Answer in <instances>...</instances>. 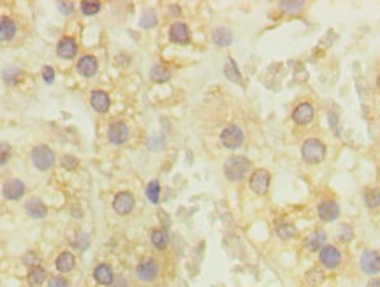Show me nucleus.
<instances>
[{"label":"nucleus","mask_w":380,"mask_h":287,"mask_svg":"<svg viewBox=\"0 0 380 287\" xmlns=\"http://www.w3.org/2000/svg\"><path fill=\"white\" fill-rule=\"evenodd\" d=\"M32 162L39 171H48L55 162V154L46 145H37L32 150Z\"/></svg>","instance_id":"4"},{"label":"nucleus","mask_w":380,"mask_h":287,"mask_svg":"<svg viewBox=\"0 0 380 287\" xmlns=\"http://www.w3.org/2000/svg\"><path fill=\"white\" fill-rule=\"evenodd\" d=\"M296 227L292 224H282L276 227V235L278 238H282V240H292V238L296 236Z\"/></svg>","instance_id":"32"},{"label":"nucleus","mask_w":380,"mask_h":287,"mask_svg":"<svg viewBox=\"0 0 380 287\" xmlns=\"http://www.w3.org/2000/svg\"><path fill=\"white\" fill-rule=\"evenodd\" d=\"M39 262H41V259H39V256H37L35 252H27L23 256V264L25 266H30V268H35V266H39Z\"/></svg>","instance_id":"37"},{"label":"nucleus","mask_w":380,"mask_h":287,"mask_svg":"<svg viewBox=\"0 0 380 287\" xmlns=\"http://www.w3.org/2000/svg\"><path fill=\"white\" fill-rule=\"evenodd\" d=\"M76 67H78V72H80L81 76L92 78V76H95V72H97L99 64H97V60H95V56L85 55V56H81V59H80V62H78Z\"/></svg>","instance_id":"16"},{"label":"nucleus","mask_w":380,"mask_h":287,"mask_svg":"<svg viewBox=\"0 0 380 287\" xmlns=\"http://www.w3.org/2000/svg\"><path fill=\"white\" fill-rule=\"evenodd\" d=\"M341 259H344L341 252L336 247H333V245H326V247L319 252V261L326 270L338 268V266L341 264Z\"/></svg>","instance_id":"8"},{"label":"nucleus","mask_w":380,"mask_h":287,"mask_svg":"<svg viewBox=\"0 0 380 287\" xmlns=\"http://www.w3.org/2000/svg\"><path fill=\"white\" fill-rule=\"evenodd\" d=\"M93 278L99 282L101 285H111L115 280V275H113V270H111L109 264H106V262H101V264L95 266L93 270Z\"/></svg>","instance_id":"17"},{"label":"nucleus","mask_w":380,"mask_h":287,"mask_svg":"<svg viewBox=\"0 0 380 287\" xmlns=\"http://www.w3.org/2000/svg\"><path fill=\"white\" fill-rule=\"evenodd\" d=\"M159 273H160V262L154 256L144 257L138 264V268H136V277H138V280L144 282V284H150V282L157 280Z\"/></svg>","instance_id":"3"},{"label":"nucleus","mask_w":380,"mask_h":287,"mask_svg":"<svg viewBox=\"0 0 380 287\" xmlns=\"http://www.w3.org/2000/svg\"><path fill=\"white\" fill-rule=\"evenodd\" d=\"M224 74L227 76V80L234 81V83H241V72H239L236 62L233 59H229L224 65Z\"/></svg>","instance_id":"26"},{"label":"nucleus","mask_w":380,"mask_h":287,"mask_svg":"<svg viewBox=\"0 0 380 287\" xmlns=\"http://www.w3.org/2000/svg\"><path fill=\"white\" fill-rule=\"evenodd\" d=\"M113 208L118 215H129L134 210V196L130 192H120L113 201Z\"/></svg>","instance_id":"12"},{"label":"nucleus","mask_w":380,"mask_h":287,"mask_svg":"<svg viewBox=\"0 0 380 287\" xmlns=\"http://www.w3.org/2000/svg\"><path fill=\"white\" fill-rule=\"evenodd\" d=\"M352 236H354V229L350 227V225H341L340 229H338V238H340L341 241H350L352 240Z\"/></svg>","instance_id":"36"},{"label":"nucleus","mask_w":380,"mask_h":287,"mask_svg":"<svg viewBox=\"0 0 380 287\" xmlns=\"http://www.w3.org/2000/svg\"><path fill=\"white\" fill-rule=\"evenodd\" d=\"M56 53H59L60 59H65V60H71L76 56L78 53V44L76 41L72 37H64L59 43V46H56Z\"/></svg>","instance_id":"18"},{"label":"nucleus","mask_w":380,"mask_h":287,"mask_svg":"<svg viewBox=\"0 0 380 287\" xmlns=\"http://www.w3.org/2000/svg\"><path fill=\"white\" fill-rule=\"evenodd\" d=\"M150 78L154 81H157V83H166L169 78H171V72H169V69L164 67L162 64H157V65H154V67H151Z\"/></svg>","instance_id":"27"},{"label":"nucleus","mask_w":380,"mask_h":287,"mask_svg":"<svg viewBox=\"0 0 380 287\" xmlns=\"http://www.w3.org/2000/svg\"><path fill=\"white\" fill-rule=\"evenodd\" d=\"M313 117H315V108L310 102H299L292 111V120L297 125H308L312 124Z\"/></svg>","instance_id":"10"},{"label":"nucleus","mask_w":380,"mask_h":287,"mask_svg":"<svg viewBox=\"0 0 380 287\" xmlns=\"http://www.w3.org/2000/svg\"><path fill=\"white\" fill-rule=\"evenodd\" d=\"M43 78L46 83H51L53 80H55V71H53V67H49V65H46V67L43 69Z\"/></svg>","instance_id":"40"},{"label":"nucleus","mask_w":380,"mask_h":287,"mask_svg":"<svg viewBox=\"0 0 380 287\" xmlns=\"http://www.w3.org/2000/svg\"><path fill=\"white\" fill-rule=\"evenodd\" d=\"M90 104L97 113H106L111 106L109 95L104 92V90H93L92 95H90Z\"/></svg>","instance_id":"15"},{"label":"nucleus","mask_w":380,"mask_h":287,"mask_svg":"<svg viewBox=\"0 0 380 287\" xmlns=\"http://www.w3.org/2000/svg\"><path fill=\"white\" fill-rule=\"evenodd\" d=\"M326 154H328V148L326 145L317 138H310L303 143L301 146V157H303L305 162L308 164H322L326 159Z\"/></svg>","instance_id":"2"},{"label":"nucleus","mask_w":380,"mask_h":287,"mask_svg":"<svg viewBox=\"0 0 380 287\" xmlns=\"http://www.w3.org/2000/svg\"><path fill=\"white\" fill-rule=\"evenodd\" d=\"M2 194H4V198L11 199V201L20 199L25 194V183L22 182V180H16V178L7 180L2 187Z\"/></svg>","instance_id":"14"},{"label":"nucleus","mask_w":380,"mask_h":287,"mask_svg":"<svg viewBox=\"0 0 380 287\" xmlns=\"http://www.w3.org/2000/svg\"><path fill=\"white\" fill-rule=\"evenodd\" d=\"M326 240H328V236H326L324 231H315L312 233V236L307 240V248L310 252H317V250H322L326 247Z\"/></svg>","instance_id":"23"},{"label":"nucleus","mask_w":380,"mask_h":287,"mask_svg":"<svg viewBox=\"0 0 380 287\" xmlns=\"http://www.w3.org/2000/svg\"><path fill=\"white\" fill-rule=\"evenodd\" d=\"M46 280H48V272L43 268V266L30 268V272H28V275H27V282L30 287H41Z\"/></svg>","instance_id":"20"},{"label":"nucleus","mask_w":380,"mask_h":287,"mask_svg":"<svg viewBox=\"0 0 380 287\" xmlns=\"http://www.w3.org/2000/svg\"><path fill=\"white\" fill-rule=\"evenodd\" d=\"M101 11V4L99 2H81V13L86 16H93Z\"/></svg>","instance_id":"33"},{"label":"nucleus","mask_w":380,"mask_h":287,"mask_svg":"<svg viewBox=\"0 0 380 287\" xmlns=\"http://www.w3.org/2000/svg\"><path fill=\"white\" fill-rule=\"evenodd\" d=\"M155 25H157V13L154 9L144 11L141 20H139V27H141V28H151Z\"/></svg>","instance_id":"30"},{"label":"nucleus","mask_w":380,"mask_h":287,"mask_svg":"<svg viewBox=\"0 0 380 287\" xmlns=\"http://www.w3.org/2000/svg\"><path fill=\"white\" fill-rule=\"evenodd\" d=\"M271 185V175L268 169H255L250 176V188L257 196H264L270 190Z\"/></svg>","instance_id":"6"},{"label":"nucleus","mask_w":380,"mask_h":287,"mask_svg":"<svg viewBox=\"0 0 380 287\" xmlns=\"http://www.w3.org/2000/svg\"><path fill=\"white\" fill-rule=\"evenodd\" d=\"M129 136H130L129 125L122 120L113 122V124L109 125V129H107V139H109L113 145H123V143L129 141Z\"/></svg>","instance_id":"9"},{"label":"nucleus","mask_w":380,"mask_h":287,"mask_svg":"<svg viewBox=\"0 0 380 287\" xmlns=\"http://www.w3.org/2000/svg\"><path fill=\"white\" fill-rule=\"evenodd\" d=\"M109 287H130V285H129V282H127V278H123V277H115L113 284H111Z\"/></svg>","instance_id":"41"},{"label":"nucleus","mask_w":380,"mask_h":287,"mask_svg":"<svg viewBox=\"0 0 380 287\" xmlns=\"http://www.w3.org/2000/svg\"><path fill=\"white\" fill-rule=\"evenodd\" d=\"M4 78H6L7 83H18V81L23 78V72L20 71V69H16V67H11V69H7V71L4 72Z\"/></svg>","instance_id":"34"},{"label":"nucleus","mask_w":380,"mask_h":287,"mask_svg":"<svg viewBox=\"0 0 380 287\" xmlns=\"http://www.w3.org/2000/svg\"><path fill=\"white\" fill-rule=\"evenodd\" d=\"M16 35V23L11 18H0V41H9Z\"/></svg>","instance_id":"25"},{"label":"nucleus","mask_w":380,"mask_h":287,"mask_svg":"<svg viewBox=\"0 0 380 287\" xmlns=\"http://www.w3.org/2000/svg\"><path fill=\"white\" fill-rule=\"evenodd\" d=\"M60 11H62V14H72L74 6L71 2H60Z\"/></svg>","instance_id":"42"},{"label":"nucleus","mask_w":380,"mask_h":287,"mask_svg":"<svg viewBox=\"0 0 380 287\" xmlns=\"http://www.w3.org/2000/svg\"><path fill=\"white\" fill-rule=\"evenodd\" d=\"M74 264H76V259H74V256L71 252L59 254V257H56V261H55V266L60 273H69L74 268Z\"/></svg>","instance_id":"21"},{"label":"nucleus","mask_w":380,"mask_h":287,"mask_svg":"<svg viewBox=\"0 0 380 287\" xmlns=\"http://www.w3.org/2000/svg\"><path fill=\"white\" fill-rule=\"evenodd\" d=\"M366 287H380V278H378V277L370 278L368 284H366Z\"/></svg>","instance_id":"43"},{"label":"nucleus","mask_w":380,"mask_h":287,"mask_svg":"<svg viewBox=\"0 0 380 287\" xmlns=\"http://www.w3.org/2000/svg\"><path fill=\"white\" fill-rule=\"evenodd\" d=\"M365 204L370 208V210H375V208L380 206V190L378 188H371L365 194Z\"/></svg>","instance_id":"28"},{"label":"nucleus","mask_w":380,"mask_h":287,"mask_svg":"<svg viewBox=\"0 0 380 287\" xmlns=\"http://www.w3.org/2000/svg\"><path fill=\"white\" fill-rule=\"evenodd\" d=\"M317 213H319L322 222H333V220H336L340 217V204L334 199H326L319 203Z\"/></svg>","instance_id":"11"},{"label":"nucleus","mask_w":380,"mask_h":287,"mask_svg":"<svg viewBox=\"0 0 380 287\" xmlns=\"http://www.w3.org/2000/svg\"><path fill=\"white\" fill-rule=\"evenodd\" d=\"M146 198L150 199L154 204H157L160 201V185H159V182H157V180H154V182L148 183V187H146Z\"/></svg>","instance_id":"31"},{"label":"nucleus","mask_w":380,"mask_h":287,"mask_svg":"<svg viewBox=\"0 0 380 287\" xmlns=\"http://www.w3.org/2000/svg\"><path fill=\"white\" fill-rule=\"evenodd\" d=\"M25 210H27V213L32 217V219H44L46 213H48V208L44 206V203L39 198L28 199L27 204H25Z\"/></svg>","instance_id":"19"},{"label":"nucleus","mask_w":380,"mask_h":287,"mask_svg":"<svg viewBox=\"0 0 380 287\" xmlns=\"http://www.w3.org/2000/svg\"><path fill=\"white\" fill-rule=\"evenodd\" d=\"M11 159V146L0 141V166H6Z\"/></svg>","instance_id":"35"},{"label":"nucleus","mask_w":380,"mask_h":287,"mask_svg":"<svg viewBox=\"0 0 380 287\" xmlns=\"http://www.w3.org/2000/svg\"><path fill=\"white\" fill-rule=\"evenodd\" d=\"M220 141L225 148L236 150L243 145V141H245V132H243L238 125H227L220 134Z\"/></svg>","instance_id":"5"},{"label":"nucleus","mask_w":380,"mask_h":287,"mask_svg":"<svg viewBox=\"0 0 380 287\" xmlns=\"http://www.w3.org/2000/svg\"><path fill=\"white\" fill-rule=\"evenodd\" d=\"M213 43L217 44V46H229L231 43H233V32L229 30V28L225 27H218L213 30Z\"/></svg>","instance_id":"22"},{"label":"nucleus","mask_w":380,"mask_h":287,"mask_svg":"<svg viewBox=\"0 0 380 287\" xmlns=\"http://www.w3.org/2000/svg\"><path fill=\"white\" fill-rule=\"evenodd\" d=\"M169 37L173 43L176 44H188L190 43V30L187 23L183 22H175L169 28Z\"/></svg>","instance_id":"13"},{"label":"nucleus","mask_w":380,"mask_h":287,"mask_svg":"<svg viewBox=\"0 0 380 287\" xmlns=\"http://www.w3.org/2000/svg\"><path fill=\"white\" fill-rule=\"evenodd\" d=\"M252 169V162L246 157H239L233 155L224 164V175L229 182H239V180L246 178Z\"/></svg>","instance_id":"1"},{"label":"nucleus","mask_w":380,"mask_h":287,"mask_svg":"<svg viewBox=\"0 0 380 287\" xmlns=\"http://www.w3.org/2000/svg\"><path fill=\"white\" fill-rule=\"evenodd\" d=\"M150 240H151V245H154L157 250H164L169 243V235L166 229H154L150 235Z\"/></svg>","instance_id":"24"},{"label":"nucleus","mask_w":380,"mask_h":287,"mask_svg":"<svg viewBox=\"0 0 380 287\" xmlns=\"http://www.w3.org/2000/svg\"><path fill=\"white\" fill-rule=\"evenodd\" d=\"M60 164H62V167H65V169H76L80 161H78L76 157H72V155H64Z\"/></svg>","instance_id":"38"},{"label":"nucleus","mask_w":380,"mask_h":287,"mask_svg":"<svg viewBox=\"0 0 380 287\" xmlns=\"http://www.w3.org/2000/svg\"><path fill=\"white\" fill-rule=\"evenodd\" d=\"M359 266H361L363 273L366 275H377L380 273V254L377 250H365L361 254V259H359Z\"/></svg>","instance_id":"7"},{"label":"nucleus","mask_w":380,"mask_h":287,"mask_svg":"<svg viewBox=\"0 0 380 287\" xmlns=\"http://www.w3.org/2000/svg\"><path fill=\"white\" fill-rule=\"evenodd\" d=\"M377 87H378V90H380V74L377 76Z\"/></svg>","instance_id":"44"},{"label":"nucleus","mask_w":380,"mask_h":287,"mask_svg":"<svg viewBox=\"0 0 380 287\" xmlns=\"http://www.w3.org/2000/svg\"><path fill=\"white\" fill-rule=\"evenodd\" d=\"M48 287H71V282L64 277H51Z\"/></svg>","instance_id":"39"},{"label":"nucleus","mask_w":380,"mask_h":287,"mask_svg":"<svg viewBox=\"0 0 380 287\" xmlns=\"http://www.w3.org/2000/svg\"><path fill=\"white\" fill-rule=\"evenodd\" d=\"M305 7V2L303 0H299V2H289V0H285V2H280V9L283 11V13H289V14H297L301 13Z\"/></svg>","instance_id":"29"}]
</instances>
